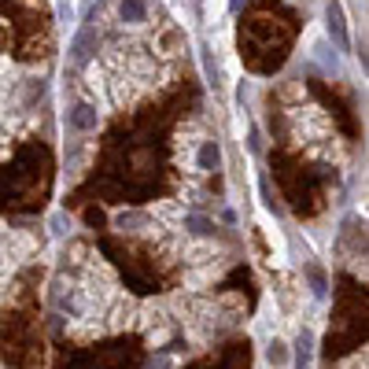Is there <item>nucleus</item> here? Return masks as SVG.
Wrapping results in <instances>:
<instances>
[{"label":"nucleus","mask_w":369,"mask_h":369,"mask_svg":"<svg viewBox=\"0 0 369 369\" xmlns=\"http://www.w3.org/2000/svg\"><path fill=\"white\" fill-rule=\"evenodd\" d=\"M122 19L126 23H144V15H148V8H144V0H122Z\"/></svg>","instance_id":"f03ea898"},{"label":"nucleus","mask_w":369,"mask_h":369,"mask_svg":"<svg viewBox=\"0 0 369 369\" xmlns=\"http://www.w3.org/2000/svg\"><path fill=\"white\" fill-rule=\"evenodd\" d=\"M329 30L336 34L340 48H347V30H344V15H340V4H329Z\"/></svg>","instance_id":"f257e3e1"},{"label":"nucleus","mask_w":369,"mask_h":369,"mask_svg":"<svg viewBox=\"0 0 369 369\" xmlns=\"http://www.w3.org/2000/svg\"><path fill=\"white\" fill-rule=\"evenodd\" d=\"M71 122H74V126H96V111H92V107H74Z\"/></svg>","instance_id":"20e7f679"},{"label":"nucleus","mask_w":369,"mask_h":369,"mask_svg":"<svg viewBox=\"0 0 369 369\" xmlns=\"http://www.w3.org/2000/svg\"><path fill=\"white\" fill-rule=\"evenodd\" d=\"M222 11H226V0H203V15H207V23H218V19H222Z\"/></svg>","instance_id":"7ed1b4c3"}]
</instances>
